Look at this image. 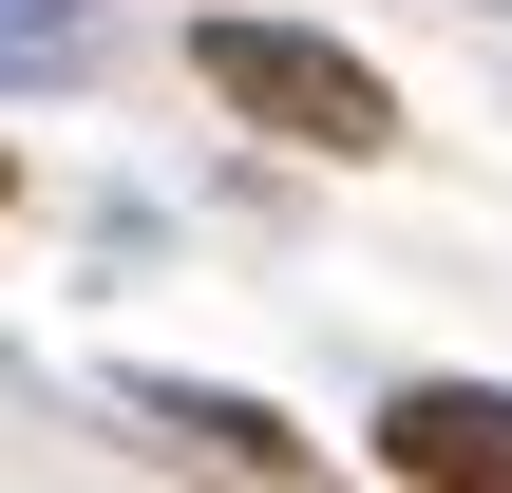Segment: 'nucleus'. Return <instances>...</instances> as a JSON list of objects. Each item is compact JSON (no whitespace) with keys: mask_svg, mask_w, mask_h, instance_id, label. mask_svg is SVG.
Wrapping results in <instances>:
<instances>
[{"mask_svg":"<svg viewBox=\"0 0 512 493\" xmlns=\"http://www.w3.org/2000/svg\"><path fill=\"white\" fill-rule=\"evenodd\" d=\"M190 76H209L228 114H266L285 152H342V171H361V152H399L380 57H342V38H304V19H247V0H228V19L190 38Z\"/></svg>","mask_w":512,"mask_h":493,"instance_id":"f257e3e1","label":"nucleus"},{"mask_svg":"<svg viewBox=\"0 0 512 493\" xmlns=\"http://www.w3.org/2000/svg\"><path fill=\"white\" fill-rule=\"evenodd\" d=\"M380 475L399 493H512V399L494 380H399L380 399Z\"/></svg>","mask_w":512,"mask_h":493,"instance_id":"f03ea898","label":"nucleus"},{"mask_svg":"<svg viewBox=\"0 0 512 493\" xmlns=\"http://www.w3.org/2000/svg\"><path fill=\"white\" fill-rule=\"evenodd\" d=\"M152 418H190V437H209V456H247V475H285V456H304L266 399H190V380H152Z\"/></svg>","mask_w":512,"mask_h":493,"instance_id":"7ed1b4c3","label":"nucleus"},{"mask_svg":"<svg viewBox=\"0 0 512 493\" xmlns=\"http://www.w3.org/2000/svg\"><path fill=\"white\" fill-rule=\"evenodd\" d=\"M0 76H95V19L76 0H0Z\"/></svg>","mask_w":512,"mask_h":493,"instance_id":"20e7f679","label":"nucleus"},{"mask_svg":"<svg viewBox=\"0 0 512 493\" xmlns=\"http://www.w3.org/2000/svg\"><path fill=\"white\" fill-rule=\"evenodd\" d=\"M0 190H19V171H0Z\"/></svg>","mask_w":512,"mask_h":493,"instance_id":"39448f33","label":"nucleus"}]
</instances>
